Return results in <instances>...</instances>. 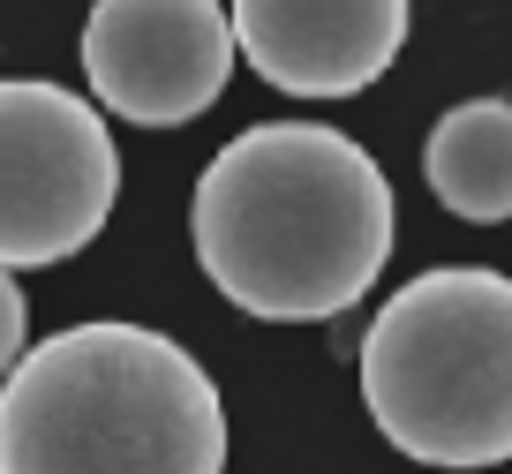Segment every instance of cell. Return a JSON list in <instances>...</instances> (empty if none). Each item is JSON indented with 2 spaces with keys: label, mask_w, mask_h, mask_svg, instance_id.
Returning <instances> with one entry per match:
<instances>
[{
  "label": "cell",
  "mask_w": 512,
  "mask_h": 474,
  "mask_svg": "<svg viewBox=\"0 0 512 474\" xmlns=\"http://www.w3.org/2000/svg\"><path fill=\"white\" fill-rule=\"evenodd\" d=\"M0 474H226L219 384L151 324H68L0 377Z\"/></svg>",
  "instance_id": "cell-2"
},
{
  "label": "cell",
  "mask_w": 512,
  "mask_h": 474,
  "mask_svg": "<svg viewBox=\"0 0 512 474\" xmlns=\"http://www.w3.org/2000/svg\"><path fill=\"white\" fill-rule=\"evenodd\" d=\"M226 23L234 53L294 98H354L407 46V0H226Z\"/></svg>",
  "instance_id": "cell-6"
},
{
  "label": "cell",
  "mask_w": 512,
  "mask_h": 474,
  "mask_svg": "<svg viewBox=\"0 0 512 474\" xmlns=\"http://www.w3.org/2000/svg\"><path fill=\"white\" fill-rule=\"evenodd\" d=\"M362 407L384 444L422 467H505L512 459V279L445 264L407 279L369 316Z\"/></svg>",
  "instance_id": "cell-3"
},
{
  "label": "cell",
  "mask_w": 512,
  "mask_h": 474,
  "mask_svg": "<svg viewBox=\"0 0 512 474\" xmlns=\"http://www.w3.org/2000/svg\"><path fill=\"white\" fill-rule=\"evenodd\" d=\"M422 181L430 196L467 226L512 219V98H467L422 143Z\"/></svg>",
  "instance_id": "cell-7"
},
{
  "label": "cell",
  "mask_w": 512,
  "mask_h": 474,
  "mask_svg": "<svg viewBox=\"0 0 512 474\" xmlns=\"http://www.w3.org/2000/svg\"><path fill=\"white\" fill-rule=\"evenodd\" d=\"M121 196V151L68 83H0V264L31 271L91 249Z\"/></svg>",
  "instance_id": "cell-4"
},
{
  "label": "cell",
  "mask_w": 512,
  "mask_h": 474,
  "mask_svg": "<svg viewBox=\"0 0 512 474\" xmlns=\"http://www.w3.org/2000/svg\"><path fill=\"white\" fill-rule=\"evenodd\" d=\"M23 332H31V301H23L16 271L0 264V377L23 362Z\"/></svg>",
  "instance_id": "cell-8"
},
{
  "label": "cell",
  "mask_w": 512,
  "mask_h": 474,
  "mask_svg": "<svg viewBox=\"0 0 512 474\" xmlns=\"http://www.w3.org/2000/svg\"><path fill=\"white\" fill-rule=\"evenodd\" d=\"M392 181L317 121H264L234 136L196 181V264L234 309L264 324H324L354 309L392 264Z\"/></svg>",
  "instance_id": "cell-1"
},
{
  "label": "cell",
  "mask_w": 512,
  "mask_h": 474,
  "mask_svg": "<svg viewBox=\"0 0 512 474\" xmlns=\"http://www.w3.org/2000/svg\"><path fill=\"white\" fill-rule=\"evenodd\" d=\"M83 76L128 128H189L234 76V23L219 0H98L83 23Z\"/></svg>",
  "instance_id": "cell-5"
}]
</instances>
